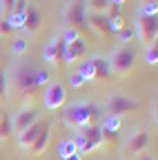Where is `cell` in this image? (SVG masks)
Wrapping results in <instances>:
<instances>
[{
	"mask_svg": "<svg viewBox=\"0 0 158 160\" xmlns=\"http://www.w3.org/2000/svg\"><path fill=\"white\" fill-rule=\"evenodd\" d=\"M49 82H51L49 71L36 67L29 60H16L11 69H7V96L13 93L16 98H25L27 102L40 96V91Z\"/></svg>",
	"mask_w": 158,
	"mask_h": 160,
	"instance_id": "obj_1",
	"label": "cell"
},
{
	"mask_svg": "<svg viewBox=\"0 0 158 160\" xmlns=\"http://www.w3.org/2000/svg\"><path fill=\"white\" fill-rule=\"evenodd\" d=\"M100 105L91 102V100H83V102H74L67 105L60 113L63 125L71 131H80L85 127H94L100 122Z\"/></svg>",
	"mask_w": 158,
	"mask_h": 160,
	"instance_id": "obj_2",
	"label": "cell"
},
{
	"mask_svg": "<svg viewBox=\"0 0 158 160\" xmlns=\"http://www.w3.org/2000/svg\"><path fill=\"white\" fill-rule=\"evenodd\" d=\"M107 65L111 71V78L125 80L134 67H136V49L131 45H118L111 49V53L107 56Z\"/></svg>",
	"mask_w": 158,
	"mask_h": 160,
	"instance_id": "obj_3",
	"label": "cell"
},
{
	"mask_svg": "<svg viewBox=\"0 0 158 160\" xmlns=\"http://www.w3.org/2000/svg\"><path fill=\"white\" fill-rule=\"evenodd\" d=\"M71 140L76 142V149L80 156H87V153H94L96 149L105 147L103 142V129L100 125H94V127H85L80 131H74L71 133Z\"/></svg>",
	"mask_w": 158,
	"mask_h": 160,
	"instance_id": "obj_4",
	"label": "cell"
},
{
	"mask_svg": "<svg viewBox=\"0 0 158 160\" xmlns=\"http://www.w3.org/2000/svg\"><path fill=\"white\" fill-rule=\"evenodd\" d=\"M60 18L65 27H74L80 31V27H87V7H85V0H67L63 5Z\"/></svg>",
	"mask_w": 158,
	"mask_h": 160,
	"instance_id": "obj_5",
	"label": "cell"
},
{
	"mask_svg": "<svg viewBox=\"0 0 158 160\" xmlns=\"http://www.w3.org/2000/svg\"><path fill=\"white\" fill-rule=\"evenodd\" d=\"M131 27H134V33H136L140 45H149L158 38V18L134 13V25Z\"/></svg>",
	"mask_w": 158,
	"mask_h": 160,
	"instance_id": "obj_6",
	"label": "cell"
},
{
	"mask_svg": "<svg viewBox=\"0 0 158 160\" xmlns=\"http://www.w3.org/2000/svg\"><path fill=\"white\" fill-rule=\"evenodd\" d=\"M43 96V107L47 111H58L65 107V100H67V91H65V85L58 82V80H51V82L40 91Z\"/></svg>",
	"mask_w": 158,
	"mask_h": 160,
	"instance_id": "obj_7",
	"label": "cell"
},
{
	"mask_svg": "<svg viewBox=\"0 0 158 160\" xmlns=\"http://www.w3.org/2000/svg\"><path fill=\"white\" fill-rule=\"evenodd\" d=\"M40 118V109H38L33 102H25L16 113H11V129L18 136L20 131H25L27 127H31L36 120Z\"/></svg>",
	"mask_w": 158,
	"mask_h": 160,
	"instance_id": "obj_8",
	"label": "cell"
},
{
	"mask_svg": "<svg viewBox=\"0 0 158 160\" xmlns=\"http://www.w3.org/2000/svg\"><path fill=\"white\" fill-rule=\"evenodd\" d=\"M136 107H138V102H136L131 96H127V93H111V96L105 100V105H103V109H105L107 113L118 116V118H123V116L136 111Z\"/></svg>",
	"mask_w": 158,
	"mask_h": 160,
	"instance_id": "obj_9",
	"label": "cell"
},
{
	"mask_svg": "<svg viewBox=\"0 0 158 160\" xmlns=\"http://www.w3.org/2000/svg\"><path fill=\"white\" fill-rule=\"evenodd\" d=\"M60 56H63V42H60V33L56 31L47 42H45V47H43V62L47 67H51V69L58 71V69L63 67Z\"/></svg>",
	"mask_w": 158,
	"mask_h": 160,
	"instance_id": "obj_10",
	"label": "cell"
},
{
	"mask_svg": "<svg viewBox=\"0 0 158 160\" xmlns=\"http://www.w3.org/2000/svg\"><path fill=\"white\" fill-rule=\"evenodd\" d=\"M40 29H43V13H40V9H38L36 5H27V11H25V27L18 31L20 33V38H33V36H38L40 33Z\"/></svg>",
	"mask_w": 158,
	"mask_h": 160,
	"instance_id": "obj_11",
	"label": "cell"
},
{
	"mask_svg": "<svg viewBox=\"0 0 158 160\" xmlns=\"http://www.w3.org/2000/svg\"><path fill=\"white\" fill-rule=\"evenodd\" d=\"M149 147V131L145 127H134L131 133L125 138V149L134 156L145 153V149Z\"/></svg>",
	"mask_w": 158,
	"mask_h": 160,
	"instance_id": "obj_12",
	"label": "cell"
},
{
	"mask_svg": "<svg viewBox=\"0 0 158 160\" xmlns=\"http://www.w3.org/2000/svg\"><path fill=\"white\" fill-rule=\"evenodd\" d=\"M49 122H51V118H49V116H47V118H43V116H40V118H38L31 127H27L25 131H20V133L16 136L18 147H20V149H29V147L33 145V140H36L38 136H40V131H43Z\"/></svg>",
	"mask_w": 158,
	"mask_h": 160,
	"instance_id": "obj_13",
	"label": "cell"
},
{
	"mask_svg": "<svg viewBox=\"0 0 158 160\" xmlns=\"http://www.w3.org/2000/svg\"><path fill=\"white\" fill-rule=\"evenodd\" d=\"M87 56V42L83 38L74 40L71 45H63V56H60V62L63 65H76Z\"/></svg>",
	"mask_w": 158,
	"mask_h": 160,
	"instance_id": "obj_14",
	"label": "cell"
},
{
	"mask_svg": "<svg viewBox=\"0 0 158 160\" xmlns=\"http://www.w3.org/2000/svg\"><path fill=\"white\" fill-rule=\"evenodd\" d=\"M87 27H89L98 38H111V31H109L107 16H105V13H94V11H87Z\"/></svg>",
	"mask_w": 158,
	"mask_h": 160,
	"instance_id": "obj_15",
	"label": "cell"
},
{
	"mask_svg": "<svg viewBox=\"0 0 158 160\" xmlns=\"http://www.w3.org/2000/svg\"><path fill=\"white\" fill-rule=\"evenodd\" d=\"M89 60H91V67H94L96 82H109V80H114L111 78V71H109V65H107V56L89 53Z\"/></svg>",
	"mask_w": 158,
	"mask_h": 160,
	"instance_id": "obj_16",
	"label": "cell"
},
{
	"mask_svg": "<svg viewBox=\"0 0 158 160\" xmlns=\"http://www.w3.org/2000/svg\"><path fill=\"white\" fill-rule=\"evenodd\" d=\"M51 125H54V122H49V125L40 131V136L33 140V145L27 149L31 156H40V153H45V149H47V145H49V138H51Z\"/></svg>",
	"mask_w": 158,
	"mask_h": 160,
	"instance_id": "obj_17",
	"label": "cell"
},
{
	"mask_svg": "<svg viewBox=\"0 0 158 160\" xmlns=\"http://www.w3.org/2000/svg\"><path fill=\"white\" fill-rule=\"evenodd\" d=\"M100 129L103 133H111V136H118L120 133V127H123V118H118V116H111V113H105L100 122Z\"/></svg>",
	"mask_w": 158,
	"mask_h": 160,
	"instance_id": "obj_18",
	"label": "cell"
},
{
	"mask_svg": "<svg viewBox=\"0 0 158 160\" xmlns=\"http://www.w3.org/2000/svg\"><path fill=\"white\" fill-rule=\"evenodd\" d=\"M13 129H11V116L0 111V142H7V140L11 138Z\"/></svg>",
	"mask_w": 158,
	"mask_h": 160,
	"instance_id": "obj_19",
	"label": "cell"
},
{
	"mask_svg": "<svg viewBox=\"0 0 158 160\" xmlns=\"http://www.w3.org/2000/svg\"><path fill=\"white\" fill-rule=\"evenodd\" d=\"M74 153H78V149H76V142L71 140V136L58 142V156H60V160H63V158H69V156H74Z\"/></svg>",
	"mask_w": 158,
	"mask_h": 160,
	"instance_id": "obj_20",
	"label": "cell"
},
{
	"mask_svg": "<svg viewBox=\"0 0 158 160\" xmlns=\"http://www.w3.org/2000/svg\"><path fill=\"white\" fill-rule=\"evenodd\" d=\"M25 11H27V7H25V9H13V13L7 18L13 31H20V29L25 27Z\"/></svg>",
	"mask_w": 158,
	"mask_h": 160,
	"instance_id": "obj_21",
	"label": "cell"
},
{
	"mask_svg": "<svg viewBox=\"0 0 158 160\" xmlns=\"http://www.w3.org/2000/svg\"><path fill=\"white\" fill-rule=\"evenodd\" d=\"M27 49H29V42L25 38H13L11 40V53L16 56V58H25V53H27Z\"/></svg>",
	"mask_w": 158,
	"mask_h": 160,
	"instance_id": "obj_22",
	"label": "cell"
},
{
	"mask_svg": "<svg viewBox=\"0 0 158 160\" xmlns=\"http://www.w3.org/2000/svg\"><path fill=\"white\" fill-rule=\"evenodd\" d=\"M145 62L149 67H156L158 65V45H156V40L149 45H145Z\"/></svg>",
	"mask_w": 158,
	"mask_h": 160,
	"instance_id": "obj_23",
	"label": "cell"
},
{
	"mask_svg": "<svg viewBox=\"0 0 158 160\" xmlns=\"http://www.w3.org/2000/svg\"><path fill=\"white\" fill-rule=\"evenodd\" d=\"M85 7L87 11H94V13H105L109 7V0H85Z\"/></svg>",
	"mask_w": 158,
	"mask_h": 160,
	"instance_id": "obj_24",
	"label": "cell"
},
{
	"mask_svg": "<svg viewBox=\"0 0 158 160\" xmlns=\"http://www.w3.org/2000/svg\"><path fill=\"white\" fill-rule=\"evenodd\" d=\"M58 33H60V42H63V45H71L74 40L80 38V31L74 29V27H65L63 31H58Z\"/></svg>",
	"mask_w": 158,
	"mask_h": 160,
	"instance_id": "obj_25",
	"label": "cell"
},
{
	"mask_svg": "<svg viewBox=\"0 0 158 160\" xmlns=\"http://www.w3.org/2000/svg\"><path fill=\"white\" fill-rule=\"evenodd\" d=\"M107 25H109L111 36H116L118 31L125 29V18H123V16H109V18H107Z\"/></svg>",
	"mask_w": 158,
	"mask_h": 160,
	"instance_id": "obj_26",
	"label": "cell"
},
{
	"mask_svg": "<svg viewBox=\"0 0 158 160\" xmlns=\"http://www.w3.org/2000/svg\"><path fill=\"white\" fill-rule=\"evenodd\" d=\"M116 36H118V42H120V45H129V42L136 40V33H134V27L131 25H125V29L118 31Z\"/></svg>",
	"mask_w": 158,
	"mask_h": 160,
	"instance_id": "obj_27",
	"label": "cell"
},
{
	"mask_svg": "<svg viewBox=\"0 0 158 160\" xmlns=\"http://www.w3.org/2000/svg\"><path fill=\"white\" fill-rule=\"evenodd\" d=\"M136 13H140V16H151V18H158V5H156V0L154 2H143L140 7H138Z\"/></svg>",
	"mask_w": 158,
	"mask_h": 160,
	"instance_id": "obj_28",
	"label": "cell"
},
{
	"mask_svg": "<svg viewBox=\"0 0 158 160\" xmlns=\"http://www.w3.org/2000/svg\"><path fill=\"white\" fill-rule=\"evenodd\" d=\"M16 2H18V0H0V13H3V18H9L13 13Z\"/></svg>",
	"mask_w": 158,
	"mask_h": 160,
	"instance_id": "obj_29",
	"label": "cell"
},
{
	"mask_svg": "<svg viewBox=\"0 0 158 160\" xmlns=\"http://www.w3.org/2000/svg\"><path fill=\"white\" fill-rule=\"evenodd\" d=\"M7 98V67H0V100Z\"/></svg>",
	"mask_w": 158,
	"mask_h": 160,
	"instance_id": "obj_30",
	"label": "cell"
},
{
	"mask_svg": "<svg viewBox=\"0 0 158 160\" xmlns=\"http://www.w3.org/2000/svg\"><path fill=\"white\" fill-rule=\"evenodd\" d=\"M11 25H9V20L7 18H0V38H7V36H11Z\"/></svg>",
	"mask_w": 158,
	"mask_h": 160,
	"instance_id": "obj_31",
	"label": "cell"
},
{
	"mask_svg": "<svg viewBox=\"0 0 158 160\" xmlns=\"http://www.w3.org/2000/svg\"><path fill=\"white\" fill-rule=\"evenodd\" d=\"M69 85H71V87H74V89H80V87H85V85H87V82H85V80H83V78H80V76H78V73H76V71H74V73H71V76H69Z\"/></svg>",
	"mask_w": 158,
	"mask_h": 160,
	"instance_id": "obj_32",
	"label": "cell"
},
{
	"mask_svg": "<svg viewBox=\"0 0 158 160\" xmlns=\"http://www.w3.org/2000/svg\"><path fill=\"white\" fill-rule=\"evenodd\" d=\"M136 160H156V158L149 156V153H140V156H136Z\"/></svg>",
	"mask_w": 158,
	"mask_h": 160,
	"instance_id": "obj_33",
	"label": "cell"
},
{
	"mask_svg": "<svg viewBox=\"0 0 158 160\" xmlns=\"http://www.w3.org/2000/svg\"><path fill=\"white\" fill-rule=\"evenodd\" d=\"M151 120H154V125H156V120H158V116H156V102L151 105Z\"/></svg>",
	"mask_w": 158,
	"mask_h": 160,
	"instance_id": "obj_34",
	"label": "cell"
},
{
	"mask_svg": "<svg viewBox=\"0 0 158 160\" xmlns=\"http://www.w3.org/2000/svg\"><path fill=\"white\" fill-rule=\"evenodd\" d=\"M63 160H83V156H80V153H74V156H69V158H63Z\"/></svg>",
	"mask_w": 158,
	"mask_h": 160,
	"instance_id": "obj_35",
	"label": "cell"
},
{
	"mask_svg": "<svg viewBox=\"0 0 158 160\" xmlns=\"http://www.w3.org/2000/svg\"><path fill=\"white\" fill-rule=\"evenodd\" d=\"M109 2H111V5H118V7H123V5H125V0H109Z\"/></svg>",
	"mask_w": 158,
	"mask_h": 160,
	"instance_id": "obj_36",
	"label": "cell"
},
{
	"mask_svg": "<svg viewBox=\"0 0 158 160\" xmlns=\"http://www.w3.org/2000/svg\"><path fill=\"white\" fill-rule=\"evenodd\" d=\"M138 2H140V5H143V2H154V0H138Z\"/></svg>",
	"mask_w": 158,
	"mask_h": 160,
	"instance_id": "obj_37",
	"label": "cell"
},
{
	"mask_svg": "<svg viewBox=\"0 0 158 160\" xmlns=\"http://www.w3.org/2000/svg\"><path fill=\"white\" fill-rule=\"evenodd\" d=\"M118 160H125V158H123V156H118Z\"/></svg>",
	"mask_w": 158,
	"mask_h": 160,
	"instance_id": "obj_38",
	"label": "cell"
}]
</instances>
